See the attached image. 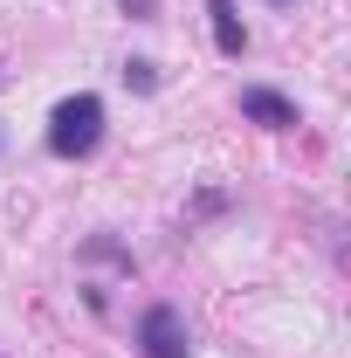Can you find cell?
I'll list each match as a JSON object with an SVG mask.
<instances>
[{"label": "cell", "instance_id": "6da1fadb", "mask_svg": "<svg viewBox=\"0 0 351 358\" xmlns=\"http://www.w3.org/2000/svg\"><path fill=\"white\" fill-rule=\"evenodd\" d=\"M96 138H103V103L96 96L55 103V117H48V152L55 159H83V152H96Z\"/></svg>", "mask_w": 351, "mask_h": 358}, {"label": "cell", "instance_id": "7a4b0ae2", "mask_svg": "<svg viewBox=\"0 0 351 358\" xmlns=\"http://www.w3.org/2000/svg\"><path fill=\"white\" fill-rule=\"evenodd\" d=\"M138 345H145V358H186V324H179L173 303H152V310H145Z\"/></svg>", "mask_w": 351, "mask_h": 358}, {"label": "cell", "instance_id": "3957f363", "mask_svg": "<svg viewBox=\"0 0 351 358\" xmlns=\"http://www.w3.org/2000/svg\"><path fill=\"white\" fill-rule=\"evenodd\" d=\"M241 110H248L255 124H268V131H289V124H296V103H289V96H275V90H248V96H241Z\"/></svg>", "mask_w": 351, "mask_h": 358}, {"label": "cell", "instance_id": "277c9868", "mask_svg": "<svg viewBox=\"0 0 351 358\" xmlns=\"http://www.w3.org/2000/svg\"><path fill=\"white\" fill-rule=\"evenodd\" d=\"M207 7H214V42H220V55H241L248 35H241V21H234V0H207Z\"/></svg>", "mask_w": 351, "mask_h": 358}, {"label": "cell", "instance_id": "5b68a950", "mask_svg": "<svg viewBox=\"0 0 351 358\" xmlns=\"http://www.w3.org/2000/svg\"><path fill=\"white\" fill-rule=\"evenodd\" d=\"M124 7H131L138 21H152V14H159V0H124Z\"/></svg>", "mask_w": 351, "mask_h": 358}]
</instances>
